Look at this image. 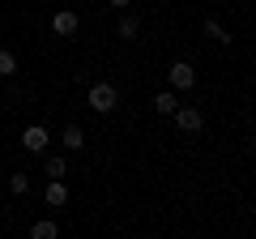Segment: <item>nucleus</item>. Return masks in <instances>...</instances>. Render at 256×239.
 <instances>
[{"label": "nucleus", "mask_w": 256, "mask_h": 239, "mask_svg": "<svg viewBox=\"0 0 256 239\" xmlns=\"http://www.w3.org/2000/svg\"><path fill=\"white\" fill-rule=\"evenodd\" d=\"M47 141H52V132H47L43 124H30V128L22 132V150H30V154H43Z\"/></svg>", "instance_id": "3"}, {"label": "nucleus", "mask_w": 256, "mask_h": 239, "mask_svg": "<svg viewBox=\"0 0 256 239\" xmlns=\"http://www.w3.org/2000/svg\"><path fill=\"white\" fill-rule=\"evenodd\" d=\"M60 141H64V150H82L86 146V132L77 128V124H68V128L60 132Z\"/></svg>", "instance_id": "10"}, {"label": "nucleus", "mask_w": 256, "mask_h": 239, "mask_svg": "<svg viewBox=\"0 0 256 239\" xmlns=\"http://www.w3.org/2000/svg\"><path fill=\"white\" fill-rule=\"evenodd\" d=\"M18 73V56L13 52H0V77H13Z\"/></svg>", "instance_id": "13"}, {"label": "nucleus", "mask_w": 256, "mask_h": 239, "mask_svg": "<svg viewBox=\"0 0 256 239\" xmlns=\"http://www.w3.org/2000/svg\"><path fill=\"white\" fill-rule=\"evenodd\" d=\"M0 180H4V171H0Z\"/></svg>", "instance_id": "16"}, {"label": "nucleus", "mask_w": 256, "mask_h": 239, "mask_svg": "<svg viewBox=\"0 0 256 239\" xmlns=\"http://www.w3.org/2000/svg\"><path fill=\"white\" fill-rule=\"evenodd\" d=\"M175 107H180V94H175V90L154 94V111H162V116H175Z\"/></svg>", "instance_id": "6"}, {"label": "nucleus", "mask_w": 256, "mask_h": 239, "mask_svg": "<svg viewBox=\"0 0 256 239\" xmlns=\"http://www.w3.org/2000/svg\"><path fill=\"white\" fill-rule=\"evenodd\" d=\"M52 30H56V34H60V38L77 34V13H73V9H60V13H56V18H52Z\"/></svg>", "instance_id": "5"}, {"label": "nucleus", "mask_w": 256, "mask_h": 239, "mask_svg": "<svg viewBox=\"0 0 256 239\" xmlns=\"http://www.w3.org/2000/svg\"><path fill=\"white\" fill-rule=\"evenodd\" d=\"M128 4H132V0H111V9H128Z\"/></svg>", "instance_id": "15"}, {"label": "nucleus", "mask_w": 256, "mask_h": 239, "mask_svg": "<svg viewBox=\"0 0 256 239\" xmlns=\"http://www.w3.org/2000/svg\"><path fill=\"white\" fill-rule=\"evenodd\" d=\"M205 34H214V38H218V43H222V47H226V43H230V34H226V30H222V26H218V22H214V18H210V22H205Z\"/></svg>", "instance_id": "14"}, {"label": "nucleus", "mask_w": 256, "mask_h": 239, "mask_svg": "<svg viewBox=\"0 0 256 239\" xmlns=\"http://www.w3.org/2000/svg\"><path fill=\"white\" fill-rule=\"evenodd\" d=\"M47 205H68V188H64V180H52V188L43 192Z\"/></svg>", "instance_id": "8"}, {"label": "nucleus", "mask_w": 256, "mask_h": 239, "mask_svg": "<svg viewBox=\"0 0 256 239\" xmlns=\"http://www.w3.org/2000/svg\"><path fill=\"white\" fill-rule=\"evenodd\" d=\"M166 82H171V90H175V94H180V90H192V86H196V68L184 64V60H175L171 73H166Z\"/></svg>", "instance_id": "2"}, {"label": "nucleus", "mask_w": 256, "mask_h": 239, "mask_svg": "<svg viewBox=\"0 0 256 239\" xmlns=\"http://www.w3.org/2000/svg\"><path fill=\"white\" fill-rule=\"evenodd\" d=\"M137 30H141V22L132 18V13H124V18L116 22V34H120V38H137Z\"/></svg>", "instance_id": "9"}, {"label": "nucleus", "mask_w": 256, "mask_h": 239, "mask_svg": "<svg viewBox=\"0 0 256 239\" xmlns=\"http://www.w3.org/2000/svg\"><path fill=\"white\" fill-rule=\"evenodd\" d=\"M86 102H90L98 116H107V111H116V102H120V94H116V86L111 82H98V86H90V94H86Z\"/></svg>", "instance_id": "1"}, {"label": "nucleus", "mask_w": 256, "mask_h": 239, "mask_svg": "<svg viewBox=\"0 0 256 239\" xmlns=\"http://www.w3.org/2000/svg\"><path fill=\"white\" fill-rule=\"evenodd\" d=\"M9 188H13L18 196H26V192H30V175H26V171H13V175H9Z\"/></svg>", "instance_id": "12"}, {"label": "nucleus", "mask_w": 256, "mask_h": 239, "mask_svg": "<svg viewBox=\"0 0 256 239\" xmlns=\"http://www.w3.org/2000/svg\"><path fill=\"white\" fill-rule=\"evenodd\" d=\"M30 239H60V226H56L52 218H38L34 226H30Z\"/></svg>", "instance_id": "7"}, {"label": "nucleus", "mask_w": 256, "mask_h": 239, "mask_svg": "<svg viewBox=\"0 0 256 239\" xmlns=\"http://www.w3.org/2000/svg\"><path fill=\"white\" fill-rule=\"evenodd\" d=\"M175 124H180V132H201L205 128V116L196 107H175Z\"/></svg>", "instance_id": "4"}, {"label": "nucleus", "mask_w": 256, "mask_h": 239, "mask_svg": "<svg viewBox=\"0 0 256 239\" xmlns=\"http://www.w3.org/2000/svg\"><path fill=\"white\" fill-rule=\"evenodd\" d=\"M47 175H52V180H64V175H68V162H64L60 154H52L47 158Z\"/></svg>", "instance_id": "11"}]
</instances>
